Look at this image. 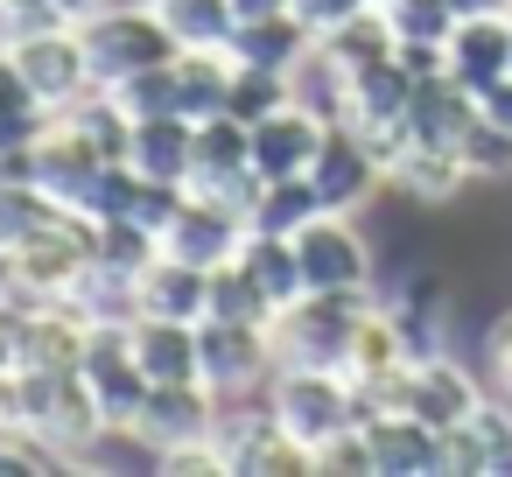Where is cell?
I'll list each match as a JSON object with an SVG mask.
<instances>
[{"label":"cell","instance_id":"obj_41","mask_svg":"<svg viewBox=\"0 0 512 477\" xmlns=\"http://www.w3.org/2000/svg\"><path fill=\"white\" fill-rule=\"evenodd\" d=\"M484 120H498V127L512 134V78H498V85L484 92Z\"/></svg>","mask_w":512,"mask_h":477},{"label":"cell","instance_id":"obj_17","mask_svg":"<svg viewBox=\"0 0 512 477\" xmlns=\"http://www.w3.org/2000/svg\"><path fill=\"white\" fill-rule=\"evenodd\" d=\"M309 50H316V29H309L295 8H281V15H246V22L232 29V43H225L232 64H267V71H302Z\"/></svg>","mask_w":512,"mask_h":477},{"label":"cell","instance_id":"obj_39","mask_svg":"<svg viewBox=\"0 0 512 477\" xmlns=\"http://www.w3.org/2000/svg\"><path fill=\"white\" fill-rule=\"evenodd\" d=\"M372 8V0H295V15L316 29V36H330V29H344L351 15H365Z\"/></svg>","mask_w":512,"mask_h":477},{"label":"cell","instance_id":"obj_26","mask_svg":"<svg viewBox=\"0 0 512 477\" xmlns=\"http://www.w3.org/2000/svg\"><path fill=\"white\" fill-rule=\"evenodd\" d=\"M232 99V57L225 50H176V113L211 120Z\"/></svg>","mask_w":512,"mask_h":477},{"label":"cell","instance_id":"obj_13","mask_svg":"<svg viewBox=\"0 0 512 477\" xmlns=\"http://www.w3.org/2000/svg\"><path fill=\"white\" fill-rule=\"evenodd\" d=\"M379 477H449V435L428 428L421 414H372L365 421Z\"/></svg>","mask_w":512,"mask_h":477},{"label":"cell","instance_id":"obj_11","mask_svg":"<svg viewBox=\"0 0 512 477\" xmlns=\"http://www.w3.org/2000/svg\"><path fill=\"white\" fill-rule=\"evenodd\" d=\"M295 253H302L309 288H372V246L358 239V225L344 211H316L295 232Z\"/></svg>","mask_w":512,"mask_h":477},{"label":"cell","instance_id":"obj_8","mask_svg":"<svg viewBox=\"0 0 512 477\" xmlns=\"http://www.w3.org/2000/svg\"><path fill=\"white\" fill-rule=\"evenodd\" d=\"M218 449H225V477H302V470H316V449H302L274 421V407L218 421Z\"/></svg>","mask_w":512,"mask_h":477},{"label":"cell","instance_id":"obj_36","mask_svg":"<svg viewBox=\"0 0 512 477\" xmlns=\"http://www.w3.org/2000/svg\"><path fill=\"white\" fill-rule=\"evenodd\" d=\"M106 8H113V0H0V43L36 29V22H92Z\"/></svg>","mask_w":512,"mask_h":477},{"label":"cell","instance_id":"obj_40","mask_svg":"<svg viewBox=\"0 0 512 477\" xmlns=\"http://www.w3.org/2000/svg\"><path fill=\"white\" fill-rule=\"evenodd\" d=\"M484 365H491V379H498V393L512 400V309L491 323V337H484Z\"/></svg>","mask_w":512,"mask_h":477},{"label":"cell","instance_id":"obj_3","mask_svg":"<svg viewBox=\"0 0 512 477\" xmlns=\"http://www.w3.org/2000/svg\"><path fill=\"white\" fill-rule=\"evenodd\" d=\"M267 386H274V393H267L274 421H281L302 449H323L337 428L358 421V386H351V372H337V365H274Z\"/></svg>","mask_w":512,"mask_h":477},{"label":"cell","instance_id":"obj_21","mask_svg":"<svg viewBox=\"0 0 512 477\" xmlns=\"http://www.w3.org/2000/svg\"><path fill=\"white\" fill-rule=\"evenodd\" d=\"M134 358L148 365V379H155V386L204 379V344H197V323H176V316H134Z\"/></svg>","mask_w":512,"mask_h":477},{"label":"cell","instance_id":"obj_30","mask_svg":"<svg viewBox=\"0 0 512 477\" xmlns=\"http://www.w3.org/2000/svg\"><path fill=\"white\" fill-rule=\"evenodd\" d=\"M288 99H295V71L232 64V99H225V113H239V120H267V113H281Z\"/></svg>","mask_w":512,"mask_h":477},{"label":"cell","instance_id":"obj_7","mask_svg":"<svg viewBox=\"0 0 512 477\" xmlns=\"http://www.w3.org/2000/svg\"><path fill=\"white\" fill-rule=\"evenodd\" d=\"M141 449L169 456V449H190V442H218V393L204 379H183V386H155L127 428Z\"/></svg>","mask_w":512,"mask_h":477},{"label":"cell","instance_id":"obj_37","mask_svg":"<svg viewBox=\"0 0 512 477\" xmlns=\"http://www.w3.org/2000/svg\"><path fill=\"white\" fill-rule=\"evenodd\" d=\"M316 470H323V477H379V456H372V435H365V421L337 428V435L316 449Z\"/></svg>","mask_w":512,"mask_h":477},{"label":"cell","instance_id":"obj_10","mask_svg":"<svg viewBox=\"0 0 512 477\" xmlns=\"http://www.w3.org/2000/svg\"><path fill=\"white\" fill-rule=\"evenodd\" d=\"M239 246H246V211H232L211 190H183L176 218L162 225V253H176L190 267H225V260H239Z\"/></svg>","mask_w":512,"mask_h":477},{"label":"cell","instance_id":"obj_1","mask_svg":"<svg viewBox=\"0 0 512 477\" xmlns=\"http://www.w3.org/2000/svg\"><path fill=\"white\" fill-rule=\"evenodd\" d=\"M372 309V288H309L302 302H288L274 316V351L281 365H337L351 358V337Z\"/></svg>","mask_w":512,"mask_h":477},{"label":"cell","instance_id":"obj_23","mask_svg":"<svg viewBox=\"0 0 512 477\" xmlns=\"http://www.w3.org/2000/svg\"><path fill=\"white\" fill-rule=\"evenodd\" d=\"M239 267L260 281V295L274 302V316H281L288 302H302V295H309V274H302V253H295V239H288V232H246Z\"/></svg>","mask_w":512,"mask_h":477},{"label":"cell","instance_id":"obj_9","mask_svg":"<svg viewBox=\"0 0 512 477\" xmlns=\"http://www.w3.org/2000/svg\"><path fill=\"white\" fill-rule=\"evenodd\" d=\"M309 183H316V197H323V211H365L372 204V190L386 183V162L365 148V134L351 127V120H330V134H323V148H316V162H309Z\"/></svg>","mask_w":512,"mask_h":477},{"label":"cell","instance_id":"obj_14","mask_svg":"<svg viewBox=\"0 0 512 477\" xmlns=\"http://www.w3.org/2000/svg\"><path fill=\"white\" fill-rule=\"evenodd\" d=\"M442 57H449V78L484 99L498 78H512V22H505V15H463V22L449 29Z\"/></svg>","mask_w":512,"mask_h":477},{"label":"cell","instance_id":"obj_43","mask_svg":"<svg viewBox=\"0 0 512 477\" xmlns=\"http://www.w3.org/2000/svg\"><path fill=\"white\" fill-rule=\"evenodd\" d=\"M456 15H512V0H456Z\"/></svg>","mask_w":512,"mask_h":477},{"label":"cell","instance_id":"obj_29","mask_svg":"<svg viewBox=\"0 0 512 477\" xmlns=\"http://www.w3.org/2000/svg\"><path fill=\"white\" fill-rule=\"evenodd\" d=\"M393 365H414V351H407L400 323L386 316V302H372V309H365V323H358V337H351L344 372H351V379H379V372H393Z\"/></svg>","mask_w":512,"mask_h":477},{"label":"cell","instance_id":"obj_28","mask_svg":"<svg viewBox=\"0 0 512 477\" xmlns=\"http://www.w3.org/2000/svg\"><path fill=\"white\" fill-rule=\"evenodd\" d=\"M155 15L169 22V36L183 50H225L232 29H239V8L232 0H155Z\"/></svg>","mask_w":512,"mask_h":477},{"label":"cell","instance_id":"obj_22","mask_svg":"<svg viewBox=\"0 0 512 477\" xmlns=\"http://www.w3.org/2000/svg\"><path fill=\"white\" fill-rule=\"evenodd\" d=\"M141 316H176V323H204V302H211V267H190L176 253H162L141 281Z\"/></svg>","mask_w":512,"mask_h":477},{"label":"cell","instance_id":"obj_2","mask_svg":"<svg viewBox=\"0 0 512 477\" xmlns=\"http://www.w3.org/2000/svg\"><path fill=\"white\" fill-rule=\"evenodd\" d=\"M85 29V57H92V85H127V78H141V71H155V64H169L183 43L169 36V22L155 15V0H134V8H113L106 15H92V22H78Z\"/></svg>","mask_w":512,"mask_h":477},{"label":"cell","instance_id":"obj_33","mask_svg":"<svg viewBox=\"0 0 512 477\" xmlns=\"http://www.w3.org/2000/svg\"><path fill=\"white\" fill-rule=\"evenodd\" d=\"M71 204H57L43 183H0V246H22L29 232H43L50 218H64Z\"/></svg>","mask_w":512,"mask_h":477},{"label":"cell","instance_id":"obj_12","mask_svg":"<svg viewBox=\"0 0 512 477\" xmlns=\"http://www.w3.org/2000/svg\"><path fill=\"white\" fill-rule=\"evenodd\" d=\"M323 134H330V120L316 106H302V99H288L281 113L253 120V169H260V183L267 176H309Z\"/></svg>","mask_w":512,"mask_h":477},{"label":"cell","instance_id":"obj_45","mask_svg":"<svg viewBox=\"0 0 512 477\" xmlns=\"http://www.w3.org/2000/svg\"><path fill=\"white\" fill-rule=\"evenodd\" d=\"M505 22H512V15H505Z\"/></svg>","mask_w":512,"mask_h":477},{"label":"cell","instance_id":"obj_44","mask_svg":"<svg viewBox=\"0 0 512 477\" xmlns=\"http://www.w3.org/2000/svg\"><path fill=\"white\" fill-rule=\"evenodd\" d=\"M8 365H22V351H15V323L0 316V372H8Z\"/></svg>","mask_w":512,"mask_h":477},{"label":"cell","instance_id":"obj_31","mask_svg":"<svg viewBox=\"0 0 512 477\" xmlns=\"http://www.w3.org/2000/svg\"><path fill=\"white\" fill-rule=\"evenodd\" d=\"M204 316H225V323H274V302L260 295V281H253L239 260H225V267H211V302H204Z\"/></svg>","mask_w":512,"mask_h":477},{"label":"cell","instance_id":"obj_24","mask_svg":"<svg viewBox=\"0 0 512 477\" xmlns=\"http://www.w3.org/2000/svg\"><path fill=\"white\" fill-rule=\"evenodd\" d=\"M386 183L393 190H407L414 204H449L463 183H470V169H463V148H407L393 169H386Z\"/></svg>","mask_w":512,"mask_h":477},{"label":"cell","instance_id":"obj_32","mask_svg":"<svg viewBox=\"0 0 512 477\" xmlns=\"http://www.w3.org/2000/svg\"><path fill=\"white\" fill-rule=\"evenodd\" d=\"M386 316L400 323V337H407V351H414V358L442 351V344H435V330H442V295H435L428 281H407V288H393V295H386Z\"/></svg>","mask_w":512,"mask_h":477},{"label":"cell","instance_id":"obj_25","mask_svg":"<svg viewBox=\"0 0 512 477\" xmlns=\"http://www.w3.org/2000/svg\"><path fill=\"white\" fill-rule=\"evenodd\" d=\"M316 50L344 71V78H358V71H372V64H386L393 50H400V36H393V22L379 15V0L365 15H351L344 29H330V36H316Z\"/></svg>","mask_w":512,"mask_h":477},{"label":"cell","instance_id":"obj_6","mask_svg":"<svg viewBox=\"0 0 512 477\" xmlns=\"http://www.w3.org/2000/svg\"><path fill=\"white\" fill-rule=\"evenodd\" d=\"M197 344H204V386L211 393H253L274 379L281 351H274V323H225V316H204L197 323Z\"/></svg>","mask_w":512,"mask_h":477},{"label":"cell","instance_id":"obj_15","mask_svg":"<svg viewBox=\"0 0 512 477\" xmlns=\"http://www.w3.org/2000/svg\"><path fill=\"white\" fill-rule=\"evenodd\" d=\"M484 120V99L470 92V85H456L449 71H435V78H421L414 85V106H407V134L421 141V148H463V134Z\"/></svg>","mask_w":512,"mask_h":477},{"label":"cell","instance_id":"obj_16","mask_svg":"<svg viewBox=\"0 0 512 477\" xmlns=\"http://www.w3.org/2000/svg\"><path fill=\"white\" fill-rule=\"evenodd\" d=\"M512 470V400H477L463 428H449V477H505Z\"/></svg>","mask_w":512,"mask_h":477},{"label":"cell","instance_id":"obj_19","mask_svg":"<svg viewBox=\"0 0 512 477\" xmlns=\"http://www.w3.org/2000/svg\"><path fill=\"white\" fill-rule=\"evenodd\" d=\"M477 379L456 365V358H442V351H428V358H414V400H407V414H421L428 428H463L470 414H477Z\"/></svg>","mask_w":512,"mask_h":477},{"label":"cell","instance_id":"obj_38","mask_svg":"<svg viewBox=\"0 0 512 477\" xmlns=\"http://www.w3.org/2000/svg\"><path fill=\"white\" fill-rule=\"evenodd\" d=\"M463 169H470V183L512 176V134H505L498 120H477V127L463 134Z\"/></svg>","mask_w":512,"mask_h":477},{"label":"cell","instance_id":"obj_34","mask_svg":"<svg viewBox=\"0 0 512 477\" xmlns=\"http://www.w3.org/2000/svg\"><path fill=\"white\" fill-rule=\"evenodd\" d=\"M78 456L71 449H57L50 435H36V428H0V477H57V470H71Z\"/></svg>","mask_w":512,"mask_h":477},{"label":"cell","instance_id":"obj_35","mask_svg":"<svg viewBox=\"0 0 512 477\" xmlns=\"http://www.w3.org/2000/svg\"><path fill=\"white\" fill-rule=\"evenodd\" d=\"M379 15L393 22L400 43H449V29L463 22L456 0H379Z\"/></svg>","mask_w":512,"mask_h":477},{"label":"cell","instance_id":"obj_5","mask_svg":"<svg viewBox=\"0 0 512 477\" xmlns=\"http://www.w3.org/2000/svg\"><path fill=\"white\" fill-rule=\"evenodd\" d=\"M92 239H99V225H92L85 211L50 218L43 232H29L22 246H8L15 288H29V295H43V302H64V295L85 281V267H92Z\"/></svg>","mask_w":512,"mask_h":477},{"label":"cell","instance_id":"obj_4","mask_svg":"<svg viewBox=\"0 0 512 477\" xmlns=\"http://www.w3.org/2000/svg\"><path fill=\"white\" fill-rule=\"evenodd\" d=\"M0 50L15 57V71L36 85V99L50 113H64V106H78L92 92V57H85V29L78 22H36L22 36H8Z\"/></svg>","mask_w":512,"mask_h":477},{"label":"cell","instance_id":"obj_27","mask_svg":"<svg viewBox=\"0 0 512 477\" xmlns=\"http://www.w3.org/2000/svg\"><path fill=\"white\" fill-rule=\"evenodd\" d=\"M316 211H323V197H316L309 176H267L253 190V204H246V232H288L295 239Z\"/></svg>","mask_w":512,"mask_h":477},{"label":"cell","instance_id":"obj_18","mask_svg":"<svg viewBox=\"0 0 512 477\" xmlns=\"http://www.w3.org/2000/svg\"><path fill=\"white\" fill-rule=\"evenodd\" d=\"M99 169H106V155H99V148H92L78 127H64V120H57L43 141H36V183H43L57 204H71V211L92 197Z\"/></svg>","mask_w":512,"mask_h":477},{"label":"cell","instance_id":"obj_20","mask_svg":"<svg viewBox=\"0 0 512 477\" xmlns=\"http://www.w3.org/2000/svg\"><path fill=\"white\" fill-rule=\"evenodd\" d=\"M141 176H162V183H183L197 176V120L190 113H148L134 120V155H127Z\"/></svg>","mask_w":512,"mask_h":477},{"label":"cell","instance_id":"obj_42","mask_svg":"<svg viewBox=\"0 0 512 477\" xmlns=\"http://www.w3.org/2000/svg\"><path fill=\"white\" fill-rule=\"evenodd\" d=\"M232 8H239V22H246V15H281V8H295V0H232Z\"/></svg>","mask_w":512,"mask_h":477}]
</instances>
